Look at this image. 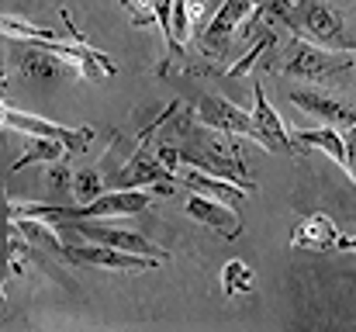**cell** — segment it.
Wrapping results in <instances>:
<instances>
[{
  "label": "cell",
  "mask_w": 356,
  "mask_h": 332,
  "mask_svg": "<svg viewBox=\"0 0 356 332\" xmlns=\"http://www.w3.org/2000/svg\"><path fill=\"white\" fill-rule=\"evenodd\" d=\"M291 142H294V149H318V152H325L336 166L346 170V139H343V132H336L332 125L298 128V132H291Z\"/></svg>",
  "instance_id": "obj_15"
},
{
  "label": "cell",
  "mask_w": 356,
  "mask_h": 332,
  "mask_svg": "<svg viewBox=\"0 0 356 332\" xmlns=\"http://www.w3.org/2000/svg\"><path fill=\"white\" fill-rule=\"evenodd\" d=\"M180 184H184L187 191H197V194H208V198L229 201V205H242V201L249 198V191H252V187L232 180V177H218V173H208V170H201V166H184V170H180Z\"/></svg>",
  "instance_id": "obj_14"
},
{
  "label": "cell",
  "mask_w": 356,
  "mask_h": 332,
  "mask_svg": "<svg viewBox=\"0 0 356 332\" xmlns=\"http://www.w3.org/2000/svg\"><path fill=\"white\" fill-rule=\"evenodd\" d=\"M63 21L66 28H45V24H31L17 14H3L0 17V28H3V38H24V42H66L73 38V21H70V10H63Z\"/></svg>",
  "instance_id": "obj_16"
},
{
  "label": "cell",
  "mask_w": 356,
  "mask_h": 332,
  "mask_svg": "<svg viewBox=\"0 0 356 332\" xmlns=\"http://www.w3.org/2000/svg\"><path fill=\"white\" fill-rule=\"evenodd\" d=\"M3 246H7V267H10V274L17 277L21 270H24V260H28V253H31V239L24 235V228L17 225V219H7V228H3Z\"/></svg>",
  "instance_id": "obj_21"
},
{
  "label": "cell",
  "mask_w": 356,
  "mask_h": 332,
  "mask_svg": "<svg viewBox=\"0 0 356 332\" xmlns=\"http://www.w3.org/2000/svg\"><path fill=\"white\" fill-rule=\"evenodd\" d=\"M256 3V14H263V7H266V0H252Z\"/></svg>",
  "instance_id": "obj_28"
},
{
  "label": "cell",
  "mask_w": 356,
  "mask_h": 332,
  "mask_svg": "<svg viewBox=\"0 0 356 332\" xmlns=\"http://www.w3.org/2000/svg\"><path fill=\"white\" fill-rule=\"evenodd\" d=\"M166 125H170V139L180 149L187 166H201L208 173L232 177V180L245 184V187H256V180L249 177V166L242 159L236 135H229L222 128H211L208 121L197 118L194 108H177Z\"/></svg>",
  "instance_id": "obj_1"
},
{
  "label": "cell",
  "mask_w": 356,
  "mask_h": 332,
  "mask_svg": "<svg viewBox=\"0 0 356 332\" xmlns=\"http://www.w3.org/2000/svg\"><path fill=\"white\" fill-rule=\"evenodd\" d=\"M121 7L131 10V21H135L138 28H145V24H156V28H159V10H156L152 0H121Z\"/></svg>",
  "instance_id": "obj_24"
},
{
  "label": "cell",
  "mask_w": 356,
  "mask_h": 332,
  "mask_svg": "<svg viewBox=\"0 0 356 332\" xmlns=\"http://www.w3.org/2000/svg\"><path fill=\"white\" fill-rule=\"evenodd\" d=\"M343 139H346V173H350V180L356 184V125L343 132Z\"/></svg>",
  "instance_id": "obj_27"
},
{
  "label": "cell",
  "mask_w": 356,
  "mask_h": 332,
  "mask_svg": "<svg viewBox=\"0 0 356 332\" xmlns=\"http://www.w3.org/2000/svg\"><path fill=\"white\" fill-rule=\"evenodd\" d=\"M249 17H256V3H252V0H222V7L211 14V21L204 24V31L197 35L201 52L225 56L229 38L236 35V28H242Z\"/></svg>",
  "instance_id": "obj_6"
},
{
  "label": "cell",
  "mask_w": 356,
  "mask_h": 332,
  "mask_svg": "<svg viewBox=\"0 0 356 332\" xmlns=\"http://www.w3.org/2000/svg\"><path fill=\"white\" fill-rule=\"evenodd\" d=\"M287 59L277 63L273 70L291 77V80H305V84H325L329 77H339L346 70L356 66V56L353 52H336V49H325V45H315L308 38H298L291 35V45L284 52Z\"/></svg>",
  "instance_id": "obj_4"
},
{
  "label": "cell",
  "mask_w": 356,
  "mask_h": 332,
  "mask_svg": "<svg viewBox=\"0 0 356 332\" xmlns=\"http://www.w3.org/2000/svg\"><path fill=\"white\" fill-rule=\"evenodd\" d=\"M194 111H197V118H201V121H208L211 128H222V132H229V135H236V139H252V142H256L252 111L232 104L229 97L204 94V97L194 104Z\"/></svg>",
  "instance_id": "obj_9"
},
{
  "label": "cell",
  "mask_w": 356,
  "mask_h": 332,
  "mask_svg": "<svg viewBox=\"0 0 356 332\" xmlns=\"http://www.w3.org/2000/svg\"><path fill=\"white\" fill-rule=\"evenodd\" d=\"M187 215L194 221H201V225H208V228H215L222 239H238L242 235V219H238L236 205H229V201H215V198L194 191L187 198Z\"/></svg>",
  "instance_id": "obj_12"
},
{
  "label": "cell",
  "mask_w": 356,
  "mask_h": 332,
  "mask_svg": "<svg viewBox=\"0 0 356 332\" xmlns=\"http://www.w3.org/2000/svg\"><path fill=\"white\" fill-rule=\"evenodd\" d=\"M152 3L159 10V35L170 45V35H173V0H152Z\"/></svg>",
  "instance_id": "obj_25"
},
{
  "label": "cell",
  "mask_w": 356,
  "mask_h": 332,
  "mask_svg": "<svg viewBox=\"0 0 356 332\" xmlns=\"http://www.w3.org/2000/svg\"><path fill=\"white\" fill-rule=\"evenodd\" d=\"M3 128H10V132H17V135L59 139V142L70 145V152H83V149H90V142H94V128H66V125H56V121H49V118L17 111V108H10V104H3Z\"/></svg>",
  "instance_id": "obj_5"
},
{
  "label": "cell",
  "mask_w": 356,
  "mask_h": 332,
  "mask_svg": "<svg viewBox=\"0 0 356 332\" xmlns=\"http://www.w3.org/2000/svg\"><path fill=\"white\" fill-rule=\"evenodd\" d=\"M17 225L24 228V235H28L35 246L56 253L59 260H70V246H66V242L59 239V232L52 228L56 221H49V219H17ZM70 263H73V260H70Z\"/></svg>",
  "instance_id": "obj_20"
},
{
  "label": "cell",
  "mask_w": 356,
  "mask_h": 332,
  "mask_svg": "<svg viewBox=\"0 0 356 332\" xmlns=\"http://www.w3.org/2000/svg\"><path fill=\"white\" fill-rule=\"evenodd\" d=\"M70 260L83 263V267H101V270H121V274H142L152 270L159 260L156 256H142V253H128L118 246H104V242H87V246H70Z\"/></svg>",
  "instance_id": "obj_7"
},
{
  "label": "cell",
  "mask_w": 356,
  "mask_h": 332,
  "mask_svg": "<svg viewBox=\"0 0 356 332\" xmlns=\"http://www.w3.org/2000/svg\"><path fill=\"white\" fill-rule=\"evenodd\" d=\"M273 45H277V35H273V28H266V24H263V28H259V38H256V42H252V45H249V49L238 56L236 63H229V66H225V77H232V80L249 77V73L256 70V63H259V59H263Z\"/></svg>",
  "instance_id": "obj_19"
},
{
  "label": "cell",
  "mask_w": 356,
  "mask_h": 332,
  "mask_svg": "<svg viewBox=\"0 0 356 332\" xmlns=\"http://www.w3.org/2000/svg\"><path fill=\"white\" fill-rule=\"evenodd\" d=\"M277 21H284L291 28V35H298V38H308L315 45L356 56V35L346 28V17L322 0H298L294 7L277 14Z\"/></svg>",
  "instance_id": "obj_3"
},
{
  "label": "cell",
  "mask_w": 356,
  "mask_h": 332,
  "mask_svg": "<svg viewBox=\"0 0 356 332\" xmlns=\"http://www.w3.org/2000/svg\"><path fill=\"white\" fill-rule=\"evenodd\" d=\"M287 101H291L298 111L318 118L322 125H332V128H353L356 125L353 104H346V101H339V97L318 90V87H298V90L287 94Z\"/></svg>",
  "instance_id": "obj_8"
},
{
  "label": "cell",
  "mask_w": 356,
  "mask_h": 332,
  "mask_svg": "<svg viewBox=\"0 0 356 332\" xmlns=\"http://www.w3.org/2000/svg\"><path fill=\"white\" fill-rule=\"evenodd\" d=\"M63 73H70V66H66L52 49H45L42 42H31V45L21 52V77H24V80L49 84V80H59Z\"/></svg>",
  "instance_id": "obj_17"
},
{
  "label": "cell",
  "mask_w": 356,
  "mask_h": 332,
  "mask_svg": "<svg viewBox=\"0 0 356 332\" xmlns=\"http://www.w3.org/2000/svg\"><path fill=\"white\" fill-rule=\"evenodd\" d=\"M291 249H308V253H329V249H339L343 246V232L336 228V221L322 212L315 215H305V219L294 225L291 239H287Z\"/></svg>",
  "instance_id": "obj_13"
},
{
  "label": "cell",
  "mask_w": 356,
  "mask_h": 332,
  "mask_svg": "<svg viewBox=\"0 0 356 332\" xmlns=\"http://www.w3.org/2000/svg\"><path fill=\"white\" fill-rule=\"evenodd\" d=\"M222 291L229 298H238V294H249L252 291V267L242 263V260H229L222 267Z\"/></svg>",
  "instance_id": "obj_23"
},
{
  "label": "cell",
  "mask_w": 356,
  "mask_h": 332,
  "mask_svg": "<svg viewBox=\"0 0 356 332\" xmlns=\"http://www.w3.org/2000/svg\"><path fill=\"white\" fill-rule=\"evenodd\" d=\"M87 242H104V246H118L128 253H142V256H156V260H170L166 249H159L156 242H149L142 232L135 228H111V225H87V219H80L73 225Z\"/></svg>",
  "instance_id": "obj_11"
},
{
  "label": "cell",
  "mask_w": 356,
  "mask_h": 332,
  "mask_svg": "<svg viewBox=\"0 0 356 332\" xmlns=\"http://www.w3.org/2000/svg\"><path fill=\"white\" fill-rule=\"evenodd\" d=\"M187 14H191L194 35H201L204 31V17H208V0H187Z\"/></svg>",
  "instance_id": "obj_26"
},
{
  "label": "cell",
  "mask_w": 356,
  "mask_h": 332,
  "mask_svg": "<svg viewBox=\"0 0 356 332\" xmlns=\"http://www.w3.org/2000/svg\"><path fill=\"white\" fill-rule=\"evenodd\" d=\"M149 187H108L94 201L83 205H38V201H7V219H49V221H80V219H118L142 215L152 205Z\"/></svg>",
  "instance_id": "obj_2"
},
{
  "label": "cell",
  "mask_w": 356,
  "mask_h": 332,
  "mask_svg": "<svg viewBox=\"0 0 356 332\" xmlns=\"http://www.w3.org/2000/svg\"><path fill=\"white\" fill-rule=\"evenodd\" d=\"M21 139L28 142V149L10 163V173H17L31 163H63L70 156V145L59 142V139H42V135H21Z\"/></svg>",
  "instance_id": "obj_18"
},
{
  "label": "cell",
  "mask_w": 356,
  "mask_h": 332,
  "mask_svg": "<svg viewBox=\"0 0 356 332\" xmlns=\"http://www.w3.org/2000/svg\"><path fill=\"white\" fill-rule=\"evenodd\" d=\"M252 125H256V142L263 149H270V152H294L287 125L280 121V114L273 111L266 90L259 84H252Z\"/></svg>",
  "instance_id": "obj_10"
},
{
  "label": "cell",
  "mask_w": 356,
  "mask_h": 332,
  "mask_svg": "<svg viewBox=\"0 0 356 332\" xmlns=\"http://www.w3.org/2000/svg\"><path fill=\"white\" fill-rule=\"evenodd\" d=\"M104 191H108V173L101 166H80V170H73V184H70V194L73 198L94 201Z\"/></svg>",
  "instance_id": "obj_22"
}]
</instances>
